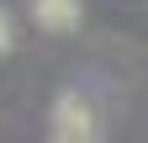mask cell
Returning a JSON list of instances; mask_svg holds the SVG:
<instances>
[{"label": "cell", "mask_w": 148, "mask_h": 143, "mask_svg": "<svg viewBox=\"0 0 148 143\" xmlns=\"http://www.w3.org/2000/svg\"><path fill=\"white\" fill-rule=\"evenodd\" d=\"M53 143H101L95 117H90V106L79 96H64L58 101V111H53Z\"/></svg>", "instance_id": "1"}, {"label": "cell", "mask_w": 148, "mask_h": 143, "mask_svg": "<svg viewBox=\"0 0 148 143\" xmlns=\"http://www.w3.org/2000/svg\"><path fill=\"white\" fill-rule=\"evenodd\" d=\"M32 16H37L48 32H69V27H79V6H74V0H32Z\"/></svg>", "instance_id": "2"}, {"label": "cell", "mask_w": 148, "mask_h": 143, "mask_svg": "<svg viewBox=\"0 0 148 143\" xmlns=\"http://www.w3.org/2000/svg\"><path fill=\"white\" fill-rule=\"evenodd\" d=\"M0 53H11V16L0 11Z\"/></svg>", "instance_id": "3"}]
</instances>
